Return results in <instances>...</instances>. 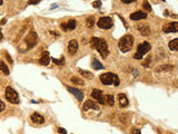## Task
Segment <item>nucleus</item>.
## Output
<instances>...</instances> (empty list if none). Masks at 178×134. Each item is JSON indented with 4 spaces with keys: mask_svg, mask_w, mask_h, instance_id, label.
Masks as SVG:
<instances>
[{
    "mask_svg": "<svg viewBox=\"0 0 178 134\" xmlns=\"http://www.w3.org/2000/svg\"><path fill=\"white\" fill-rule=\"evenodd\" d=\"M6 108V105H5V103L2 102L1 100H0V112H2Z\"/></svg>",
    "mask_w": 178,
    "mask_h": 134,
    "instance_id": "2f4dec72",
    "label": "nucleus"
},
{
    "mask_svg": "<svg viewBox=\"0 0 178 134\" xmlns=\"http://www.w3.org/2000/svg\"><path fill=\"white\" fill-rule=\"evenodd\" d=\"M168 47H169V49H171V51H178V38L173 39L171 42H169Z\"/></svg>",
    "mask_w": 178,
    "mask_h": 134,
    "instance_id": "aec40b11",
    "label": "nucleus"
},
{
    "mask_svg": "<svg viewBox=\"0 0 178 134\" xmlns=\"http://www.w3.org/2000/svg\"><path fill=\"white\" fill-rule=\"evenodd\" d=\"M52 62H54L55 64L59 65V66H61V65H64V64H65V59H64V57H61L60 59H56V58H52Z\"/></svg>",
    "mask_w": 178,
    "mask_h": 134,
    "instance_id": "a878e982",
    "label": "nucleus"
},
{
    "mask_svg": "<svg viewBox=\"0 0 178 134\" xmlns=\"http://www.w3.org/2000/svg\"><path fill=\"white\" fill-rule=\"evenodd\" d=\"M124 4H132L134 1H136V0H121Z\"/></svg>",
    "mask_w": 178,
    "mask_h": 134,
    "instance_id": "c9c22d12",
    "label": "nucleus"
},
{
    "mask_svg": "<svg viewBox=\"0 0 178 134\" xmlns=\"http://www.w3.org/2000/svg\"><path fill=\"white\" fill-rule=\"evenodd\" d=\"M2 5V0H0V6Z\"/></svg>",
    "mask_w": 178,
    "mask_h": 134,
    "instance_id": "58836bf2",
    "label": "nucleus"
},
{
    "mask_svg": "<svg viewBox=\"0 0 178 134\" xmlns=\"http://www.w3.org/2000/svg\"><path fill=\"white\" fill-rule=\"evenodd\" d=\"M0 39H2V34L0 32Z\"/></svg>",
    "mask_w": 178,
    "mask_h": 134,
    "instance_id": "4c0bfd02",
    "label": "nucleus"
},
{
    "mask_svg": "<svg viewBox=\"0 0 178 134\" xmlns=\"http://www.w3.org/2000/svg\"><path fill=\"white\" fill-rule=\"evenodd\" d=\"M147 18V14L144 11H136L134 14L130 15V19L132 20H142V19Z\"/></svg>",
    "mask_w": 178,
    "mask_h": 134,
    "instance_id": "4468645a",
    "label": "nucleus"
},
{
    "mask_svg": "<svg viewBox=\"0 0 178 134\" xmlns=\"http://www.w3.org/2000/svg\"><path fill=\"white\" fill-rule=\"evenodd\" d=\"M60 27H61V29H62L64 31H69V30H73V29L76 28V20H75V19H70L68 23H61V25H60Z\"/></svg>",
    "mask_w": 178,
    "mask_h": 134,
    "instance_id": "1a4fd4ad",
    "label": "nucleus"
},
{
    "mask_svg": "<svg viewBox=\"0 0 178 134\" xmlns=\"http://www.w3.org/2000/svg\"><path fill=\"white\" fill-rule=\"evenodd\" d=\"M71 83L75 84V85H80V86H84V85H85V82H84L81 78L77 77V76L71 77Z\"/></svg>",
    "mask_w": 178,
    "mask_h": 134,
    "instance_id": "4be33fe9",
    "label": "nucleus"
},
{
    "mask_svg": "<svg viewBox=\"0 0 178 134\" xmlns=\"http://www.w3.org/2000/svg\"><path fill=\"white\" fill-rule=\"evenodd\" d=\"M161 1H165V0H161Z\"/></svg>",
    "mask_w": 178,
    "mask_h": 134,
    "instance_id": "ea45409f",
    "label": "nucleus"
},
{
    "mask_svg": "<svg viewBox=\"0 0 178 134\" xmlns=\"http://www.w3.org/2000/svg\"><path fill=\"white\" fill-rule=\"evenodd\" d=\"M150 62H151V56H149V57H147V59H146V62H145V63H144V66H145V67H148V66H149V64H150Z\"/></svg>",
    "mask_w": 178,
    "mask_h": 134,
    "instance_id": "c85d7f7f",
    "label": "nucleus"
},
{
    "mask_svg": "<svg viewBox=\"0 0 178 134\" xmlns=\"http://www.w3.org/2000/svg\"><path fill=\"white\" fill-rule=\"evenodd\" d=\"M98 27L102 28V29H109L114 26V21L110 17H101L99 20H98Z\"/></svg>",
    "mask_w": 178,
    "mask_h": 134,
    "instance_id": "423d86ee",
    "label": "nucleus"
},
{
    "mask_svg": "<svg viewBox=\"0 0 178 134\" xmlns=\"http://www.w3.org/2000/svg\"><path fill=\"white\" fill-rule=\"evenodd\" d=\"M165 32H177L178 31V23H170L168 25L164 26Z\"/></svg>",
    "mask_w": 178,
    "mask_h": 134,
    "instance_id": "ddd939ff",
    "label": "nucleus"
},
{
    "mask_svg": "<svg viewBox=\"0 0 178 134\" xmlns=\"http://www.w3.org/2000/svg\"><path fill=\"white\" fill-rule=\"evenodd\" d=\"M138 30L142 34V36H149L150 35V29L146 25H139L138 26Z\"/></svg>",
    "mask_w": 178,
    "mask_h": 134,
    "instance_id": "a211bd4d",
    "label": "nucleus"
},
{
    "mask_svg": "<svg viewBox=\"0 0 178 134\" xmlns=\"http://www.w3.org/2000/svg\"><path fill=\"white\" fill-rule=\"evenodd\" d=\"M79 73H80L82 76H85L86 78H92V74L90 72H87V70H79Z\"/></svg>",
    "mask_w": 178,
    "mask_h": 134,
    "instance_id": "b1692460",
    "label": "nucleus"
},
{
    "mask_svg": "<svg viewBox=\"0 0 178 134\" xmlns=\"http://www.w3.org/2000/svg\"><path fill=\"white\" fill-rule=\"evenodd\" d=\"M100 81L104 85H111L114 84V86H119L120 81L117 75L113 74V73H105V74L100 75Z\"/></svg>",
    "mask_w": 178,
    "mask_h": 134,
    "instance_id": "7ed1b4c3",
    "label": "nucleus"
},
{
    "mask_svg": "<svg viewBox=\"0 0 178 134\" xmlns=\"http://www.w3.org/2000/svg\"><path fill=\"white\" fill-rule=\"evenodd\" d=\"M31 121L33 123H36V124H44V123H45V119H44L40 114H38V113H33V114H32Z\"/></svg>",
    "mask_w": 178,
    "mask_h": 134,
    "instance_id": "dca6fc26",
    "label": "nucleus"
},
{
    "mask_svg": "<svg viewBox=\"0 0 178 134\" xmlns=\"http://www.w3.org/2000/svg\"><path fill=\"white\" fill-rule=\"evenodd\" d=\"M6 21H7V19H6V18H4V19H2V20H1V23H1V25H5V23H6Z\"/></svg>",
    "mask_w": 178,
    "mask_h": 134,
    "instance_id": "e433bc0d",
    "label": "nucleus"
},
{
    "mask_svg": "<svg viewBox=\"0 0 178 134\" xmlns=\"http://www.w3.org/2000/svg\"><path fill=\"white\" fill-rule=\"evenodd\" d=\"M49 62H50V57H49V54L45 51V53H42V55H41L40 59H39V63L41 65H44V66H47V65L49 64Z\"/></svg>",
    "mask_w": 178,
    "mask_h": 134,
    "instance_id": "f3484780",
    "label": "nucleus"
},
{
    "mask_svg": "<svg viewBox=\"0 0 178 134\" xmlns=\"http://www.w3.org/2000/svg\"><path fill=\"white\" fill-rule=\"evenodd\" d=\"M84 111H88V110H95V111H99V105L98 103L94 102L92 100H88L84 103V106H82Z\"/></svg>",
    "mask_w": 178,
    "mask_h": 134,
    "instance_id": "6e6552de",
    "label": "nucleus"
},
{
    "mask_svg": "<svg viewBox=\"0 0 178 134\" xmlns=\"http://www.w3.org/2000/svg\"><path fill=\"white\" fill-rule=\"evenodd\" d=\"M77 51H78L77 40H75V39L70 40L69 44H68V53L70 54V55H75V54L77 53Z\"/></svg>",
    "mask_w": 178,
    "mask_h": 134,
    "instance_id": "f8f14e48",
    "label": "nucleus"
},
{
    "mask_svg": "<svg viewBox=\"0 0 178 134\" xmlns=\"http://www.w3.org/2000/svg\"><path fill=\"white\" fill-rule=\"evenodd\" d=\"M115 103V98L113 95H104V105H109V106H113Z\"/></svg>",
    "mask_w": 178,
    "mask_h": 134,
    "instance_id": "6ab92c4d",
    "label": "nucleus"
},
{
    "mask_svg": "<svg viewBox=\"0 0 178 134\" xmlns=\"http://www.w3.org/2000/svg\"><path fill=\"white\" fill-rule=\"evenodd\" d=\"M6 98H7L11 104H19V103H20V100H19V96H18V94H17V92H16L12 87H10V86H8V87L6 88Z\"/></svg>",
    "mask_w": 178,
    "mask_h": 134,
    "instance_id": "39448f33",
    "label": "nucleus"
},
{
    "mask_svg": "<svg viewBox=\"0 0 178 134\" xmlns=\"http://www.w3.org/2000/svg\"><path fill=\"white\" fill-rule=\"evenodd\" d=\"M132 46H134V37L132 35H126L119 40L118 47L123 53L129 51L132 48Z\"/></svg>",
    "mask_w": 178,
    "mask_h": 134,
    "instance_id": "f03ea898",
    "label": "nucleus"
},
{
    "mask_svg": "<svg viewBox=\"0 0 178 134\" xmlns=\"http://www.w3.org/2000/svg\"><path fill=\"white\" fill-rule=\"evenodd\" d=\"M38 42V36L35 30H30V32L28 34V36L26 37V44L28 45L29 48H32L35 47Z\"/></svg>",
    "mask_w": 178,
    "mask_h": 134,
    "instance_id": "0eeeda50",
    "label": "nucleus"
},
{
    "mask_svg": "<svg viewBox=\"0 0 178 134\" xmlns=\"http://www.w3.org/2000/svg\"><path fill=\"white\" fill-rule=\"evenodd\" d=\"M144 8H145V10H147V11H151V6L149 5V2L148 1H144Z\"/></svg>",
    "mask_w": 178,
    "mask_h": 134,
    "instance_id": "cd10ccee",
    "label": "nucleus"
},
{
    "mask_svg": "<svg viewBox=\"0 0 178 134\" xmlns=\"http://www.w3.org/2000/svg\"><path fill=\"white\" fill-rule=\"evenodd\" d=\"M6 56H7V59L9 60L10 64H12V59H11V57H10V55L8 54V53H6Z\"/></svg>",
    "mask_w": 178,
    "mask_h": 134,
    "instance_id": "f704fd0d",
    "label": "nucleus"
},
{
    "mask_svg": "<svg viewBox=\"0 0 178 134\" xmlns=\"http://www.w3.org/2000/svg\"><path fill=\"white\" fill-rule=\"evenodd\" d=\"M41 0H29L28 1V5H37L38 2H40Z\"/></svg>",
    "mask_w": 178,
    "mask_h": 134,
    "instance_id": "c756f323",
    "label": "nucleus"
},
{
    "mask_svg": "<svg viewBox=\"0 0 178 134\" xmlns=\"http://www.w3.org/2000/svg\"><path fill=\"white\" fill-rule=\"evenodd\" d=\"M92 66L94 67V68H95V70H104V68H105V67L102 66V64H101V63H99V62H98L96 58H94V59H92Z\"/></svg>",
    "mask_w": 178,
    "mask_h": 134,
    "instance_id": "412c9836",
    "label": "nucleus"
},
{
    "mask_svg": "<svg viewBox=\"0 0 178 134\" xmlns=\"http://www.w3.org/2000/svg\"><path fill=\"white\" fill-rule=\"evenodd\" d=\"M67 89H68V91L71 93V94H73V96L76 97L79 102H81L82 100H84V93H82L80 89L75 88V87H70V86H68V87H67Z\"/></svg>",
    "mask_w": 178,
    "mask_h": 134,
    "instance_id": "9d476101",
    "label": "nucleus"
},
{
    "mask_svg": "<svg viewBox=\"0 0 178 134\" xmlns=\"http://www.w3.org/2000/svg\"><path fill=\"white\" fill-rule=\"evenodd\" d=\"M151 49V45L149 42H144L142 44H139L137 47V51H136V54H135V58L136 59H142V57L146 55L148 51Z\"/></svg>",
    "mask_w": 178,
    "mask_h": 134,
    "instance_id": "20e7f679",
    "label": "nucleus"
},
{
    "mask_svg": "<svg viewBox=\"0 0 178 134\" xmlns=\"http://www.w3.org/2000/svg\"><path fill=\"white\" fill-rule=\"evenodd\" d=\"M92 96L96 100L98 103H100V104H104V93L100 89H94L92 92Z\"/></svg>",
    "mask_w": 178,
    "mask_h": 134,
    "instance_id": "9b49d317",
    "label": "nucleus"
},
{
    "mask_svg": "<svg viewBox=\"0 0 178 134\" xmlns=\"http://www.w3.org/2000/svg\"><path fill=\"white\" fill-rule=\"evenodd\" d=\"M58 132H59V134H67V131L65 129H62V127H59V129H58Z\"/></svg>",
    "mask_w": 178,
    "mask_h": 134,
    "instance_id": "473e14b6",
    "label": "nucleus"
},
{
    "mask_svg": "<svg viewBox=\"0 0 178 134\" xmlns=\"http://www.w3.org/2000/svg\"><path fill=\"white\" fill-rule=\"evenodd\" d=\"M173 66H170V65H165V66H160V68H157L156 72H161V70H169Z\"/></svg>",
    "mask_w": 178,
    "mask_h": 134,
    "instance_id": "bb28decb",
    "label": "nucleus"
},
{
    "mask_svg": "<svg viewBox=\"0 0 178 134\" xmlns=\"http://www.w3.org/2000/svg\"><path fill=\"white\" fill-rule=\"evenodd\" d=\"M92 6H94V8H99L101 6V1H99V0H98V1H95V2L92 4Z\"/></svg>",
    "mask_w": 178,
    "mask_h": 134,
    "instance_id": "7c9ffc66",
    "label": "nucleus"
},
{
    "mask_svg": "<svg viewBox=\"0 0 178 134\" xmlns=\"http://www.w3.org/2000/svg\"><path fill=\"white\" fill-rule=\"evenodd\" d=\"M118 102H119V106L120 107H126L128 105V98L127 96L123 94V93H119L118 94Z\"/></svg>",
    "mask_w": 178,
    "mask_h": 134,
    "instance_id": "2eb2a0df",
    "label": "nucleus"
},
{
    "mask_svg": "<svg viewBox=\"0 0 178 134\" xmlns=\"http://www.w3.org/2000/svg\"><path fill=\"white\" fill-rule=\"evenodd\" d=\"M94 25H95V18L92 16V17H89V18L87 19V26L89 28H92Z\"/></svg>",
    "mask_w": 178,
    "mask_h": 134,
    "instance_id": "393cba45",
    "label": "nucleus"
},
{
    "mask_svg": "<svg viewBox=\"0 0 178 134\" xmlns=\"http://www.w3.org/2000/svg\"><path fill=\"white\" fill-rule=\"evenodd\" d=\"M132 134H142V133H140V130L139 129H134L132 131Z\"/></svg>",
    "mask_w": 178,
    "mask_h": 134,
    "instance_id": "72a5a7b5",
    "label": "nucleus"
},
{
    "mask_svg": "<svg viewBox=\"0 0 178 134\" xmlns=\"http://www.w3.org/2000/svg\"><path fill=\"white\" fill-rule=\"evenodd\" d=\"M0 70L5 75H9V68H8V66L2 60H0Z\"/></svg>",
    "mask_w": 178,
    "mask_h": 134,
    "instance_id": "5701e85b",
    "label": "nucleus"
},
{
    "mask_svg": "<svg viewBox=\"0 0 178 134\" xmlns=\"http://www.w3.org/2000/svg\"><path fill=\"white\" fill-rule=\"evenodd\" d=\"M90 46L94 49L98 51V53L101 55V57H107V55L109 54L108 45H107L105 39H102V38L92 37V40H90Z\"/></svg>",
    "mask_w": 178,
    "mask_h": 134,
    "instance_id": "f257e3e1",
    "label": "nucleus"
}]
</instances>
